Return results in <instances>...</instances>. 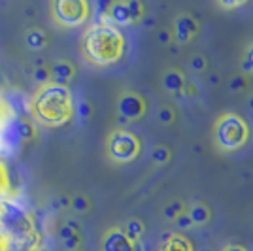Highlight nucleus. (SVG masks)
Wrapping results in <instances>:
<instances>
[{"label": "nucleus", "instance_id": "1", "mask_svg": "<svg viewBox=\"0 0 253 251\" xmlns=\"http://www.w3.org/2000/svg\"><path fill=\"white\" fill-rule=\"evenodd\" d=\"M125 36L121 31L110 23L98 17L82 38V51L89 63L96 66H108L117 63L125 53Z\"/></svg>", "mask_w": 253, "mask_h": 251}, {"label": "nucleus", "instance_id": "2", "mask_svg": "<svg viewBox=\"0 0 253 251\" xmlns=\"http://www.w3.org/2000/svg\"><path fill=\"white\" fill-rule=\"evenodd\" d=\"M74 115V100L68 87L42 85L31 98V119L45 126H61Z\"/></svg>", "mask_w": 253, "mask_h": 251}, {"label": "nucleus", "instance_id": "3", "mask_svg": "<svg viewBox=\"0 0 253 251\" xmlns=\"http://www.w3.org/2000/svg\"><path fill=\"white\" fill-rule=\"evenodd\" d=\"M31 119L0 110V163L15 159L23 149V144L32 138Z\"/></svg>", "mask_w": 253, "mask_h": 251}, {"label": "nucleus", "instance_id": "4", "mask_svg": "<svg viewBox=\"0 0 253 251\" xmlns=\"http://www.w3.org/2000/svg\"><path fill=\"white\" fill-rule=\"evenodd\" d=\"M213 140L221 151H236L248 144L250 140V126L234 112H227L217 117L213 125Z\"/></svg>", "mask_w": 253, "mask_h": 251}, {"label": "nucleus", "instance_id": "5", "mask_svg": "<svg viewBox=\"0 0 253 251\" xmlns=\"http://www.w3.org/2000/svg\"><path fill=\"white\" fill-rule=\"evenodd\" d=\"M106 149L112 161L130 163L140 155V140L128 130H114L108 136Z\"/></svg>", "mask_w": 253, "mask_h": 251}, {"label": "nucleus", "instance_id": "6", "mask_svg": "<svg viewBox=\"0 0 253 251\" xmlns=\"http://www.w3.org/2000/svg\"><path fill=\"white\" fill-rule=\"evenodd\" d=\"M89 4L85 0H57L51 11L55 19L64 27H80L89 17Z\"/></svg>", "mask_w": 253, "mask_h": 251}, {"label": "nucleus", "instance_id": "7", "mask_svg": "<svg viewBox=\"0 0 253 251\" xmlns=\"http://www.w3.org/2000/svg\"><path fill=\"white\" fill-rule=\"evenodd\" d=\"M117 110H119V117H123L125 121H136L146 114V100L140 94L126 91L119 96Z\"/></svg>", "mask_w": 253, "mask_h": 251}, {"label": "nucleus", "instance_id": "8", "mask_svg": "<svg viewBox=\"0 0 253 251\" xmlns=\"http://www.w3.org/2000/svg\"><path fill=\"white\" fill-rule=\"evenodd\" d=\"M102 251H142L138 242L128 240L123 229L114 227L104 234L102 238Z\"/></svg>", "mask_w": 253, "mask_h": 251}, {"label": "nucleus", "instance_id": "9", "mask_svg": "<svg viewBox=\"0 0 253 251\" xmlns=\"http://www.w3.org/2000/svg\"><path fill=\"white\" fill-rule=\"evenodd\" d=\"M172 38L178 43H187L193 40L199 32V23L189 13H178L176 19L172 23Z\"/></svg>", "mask_w": 253, "mask_h": 251}, {"label": "nucleus", "instance_id": "10", "mask_svg": "<svg viewBox=\"0 0 253 251\" xmlns=\"http://www.w3.org/2000/svg\"><path fill=\"white\" fill-rule=\"evenodd\" d=\"M102 17L110 25L114 27H123V25H132V17H130V11H128V6L126 2H112L108 6L104 15H98Z\"/></svg>", "mask_w": 253, "mask_h": 251}, {"label": "nucleus", "instance_id": "11", "mask_svg": "<svg viewBox=\"0 0 253 251\" xmlns=\"http://www.w3.org/2000/svg\"><path fill=\"white\" fill-rule=\"evenodd\" d=\"M163 87L172 94H183V87H185V78L179 72L178 68H169L163 74Z\"/></svg>", "mask_w": 253, "mask_h": 251}, {"label": "nucleus", "instance_id": "12", "mask_svg": "<svg viewBox=\"0 0 253 251\" xmlns=\"http://www.w3.org/2000/svg\"><path fill=\"white\" fill-rule=\"evenodd\" d=\"M72 76H74V66L66 61H59V63L53 64L51 70H49V84L66 87V84L72 80Z\"/></svg>", "mask_w": 253, "mask_h": 251}, {"label": "nucleus", "instance_id": "13", "mask_svg": "<svg viewBox=\"0 0 253 251\" xmlns=\"http://www.w3.org/2000/svg\"><path fill=\"white\" fill-rule=\"evenodd\" d=\"M159 251H193L191 244L179 234H170L167 240L161 244Z\"/></svg>", "mask_w": 253, "mask_h": 251}, {"label": "nucleus", "instance_id": "14", "mask_svg": "<svg viewBox=\"0 0 253 251\" xmlns=\"http://www.w3.org/2000/svg\"><path fill=\"white\" fill-rule=\"evenodd\" d=\"M187 215H189L193 225H206L210 221V209L204 204H193L187 211Z\"/></svg>", "mask_w": 253, "mask_h": 251}, {"label": "nucleus", "instance_id": "15", "mask_svg": "<svg viewBox=\"0 0 253 251\" xmlns=\"http://www.w3.org/2000/svg\"><path fill=\"white\" fill-rule=\"evenodd\" d=\"M144 223L138 219H128L125 225V229H123V232H125L126 236H128V240L132 242H138L140 238H142V234H144Z\"/></svg>", "mask_w": 253, "mask_h": 251}, {"label": "nucleus", "instance_id": "16", "mask_svg": "<svg viewBox=\"0 0 253 251\" xmlns=\"http://www.w3.org/2000/svg\"><path fill=\"white\" fill-rule=\"evenodd\" d=\"M45 42H47V38H45V34L40 29L31 31L29 36H27V43H29L31 49H42L43 45H45Z\"/></svg>", "mask_w": 253, "mask_h": 251}, {"label": "nucleus", "instance_id": "17", "mask_svg": "<svg viewBox=\"0 0 253 251\" xmlns=\"http://www.w3.org/2000/svg\"><path fill=\"white\" fill-rule=\"evenodd\" d=\"M181 213H185V208H183V204L179 200H174L172 204L165 206V209H163V215L169 221H176V217L181 215Z\"/></svg>", "mask_w": 253, "mask_h": 251}, {"label": "nucleus", "instance_id": "18", "mask_svg": "<svg viewBox=\"0 0 253 251\" xmlns=\"http://www.w3.org/2000/svg\"><path fill=\"white\" fill-rule=\"evenodd\" d=\"M151 159L157 163V165H165L170 161V149L165 146H155L151 149Z\"/></svg>", "mask_w": 253, "mask_h": 251}, {"label": "nucleus", "instance_id": "19", "mask_svg": "<svg viewBox=\"0 0 253 251\" xmlns=\"http://www.w3.org/2000/svg\"><path fill=\"white\" fill-rule=\"evenodd\" d=\"M126 6H128V11H130L132 23L140 21V19L144 17V6H142V2H138V0H128Z\"/></svg>", "mask_w": 253, "mask_h": 251}, {"label": "nucleus", "instance_id": "20", "mask_svg": "<svg viewBox=\"0 0 253 251\" xmlns=\"http://www.w3.org/2000/svg\"><path fill=\"white\" fill-rule=\"evenodd\" d=\"M242 72H246V74H253V42H252V43H248V47H246V51H244Z\"/></svg>", "mask_w": 253, "mask_h": 251}, {"label": "nucleus", "instance_id": "21", "mask_svg": "<svg viewBox=\"0 0 253 251\" xmlns=\"http://www.w3.org/2000/svg\"><path fill=\"white\" fill-rule=\"evenodd\" d=\"M157 119L163 123V125H170V123H174V110H172V108H169V106L159 108Z\"/></svg>", "mask_w": 253, "mask_h": 251}, {"label": "nucleus", "instance_id": "22", "mask_svg": "<svg viewBox=\"0 0 253 251\" xmlns=\"http://www.w3.org/2000/svg\"><path fill=\"white\" fill-rule=\"evenodd\" d=\"M72 208H74L78 213L87 211V209H89V200H87V197H84V195L74 197V199H72Z\"/></svg>", "mask_w": 253, "mask_h": 251}, {"label": "nucleus", "instance_id": "23", "mask_svg": "<svg viewBox=\"0 0 253 251\" xmlns=\"http://www.w3.org/2000/svg\"><path fill=\"white\" fill-rule=\"evenodd\" d=\"M246 85H248V82H246L244 76H234L231 80V84H229V89H231L232 93H240V91L246 89Z\"/></svg>", "mask_w": 253, "mask_h": 251}, {"label": "nucleus", "instance_id": "24", "mask_svg": "<svg viewBox=\"0 0 253 251\" xmlns=\"http://www.w3.org/2000/svg\"><path fill=\"white\" fill-rule=\"evenodd\" d=\"M189 66L195 72H202V70H206V59L202 55H193L189 61Z\"/></svg>", "mask_w": 253, "mask_h": 251}, {"label": "nucleus", "instance_id": "25", "mask_svg": "<svg viewBox=\"0 0 253 251\" xmlns=\"http://www.w3.org/2000/svg\"><path fill=\"white\" fill-rule=\"evenodd\" d=\"M34 80L40 84V87L45 84H49V70H45V68H38L36 72H34Z\"/></svg>", "mask_w": 253, "mask_h": 251}, {"label": "nucleus", "instance_id": "26", "mask_svg": "<svg viewBox=\"0 0 253 251\" xmlns=\"http://www.w3.org/2000/svg\"><path fill=\"white\" fill-rule=\"evenodd\" d=\"M176 225H178L179 229H191L193 227V223H191L189 215L187 213H181V215H178L176 217Z\"/></svg>", "mask_w": 253, "mask_h": 251}, {"label": "nucleus", "instance_id": "27", "mask_svg": "<svg viewBox=\"0 0 253 251\" xmlns=\"http://www.w3.org/2000/svg\"><path fill=\"white\" fill-rule=\"evenodd\" d=\"M78 114L82 119H87L89 115H91V106L87 104L85 100H80V104H78Z\"/></svg>", "mask_w": 253, "mask_h": 251}, {"label": "nucleus", "instance_id": "28", "mask_svg": "<svg viewBox=\"0 0 253 251\" xmlns=\"http://www.w3.org/2000/svg\"><path fill=\"white\" fill-rule=\"evenodd\" d=\"M157 42L163 45H169L172 42V32L170 31H159L157 32Z\"/></svg>", "mask_w": 253, "mask_h": 251}, {"label": "nucleus", "instance_id": "29", "mask_svg": "<svg viewBox=\"0 0 253 251\" xmlns=\"http://www.w3.org/2000/svg\"><path fill=\"white\" fill-rule=\"evenodd\" d=\"M78 246H80V236H78V234L70 236L68 240H64V248H66V250L74 251L76 248H78Z\"/></svg>", "mask_w": 253, "mask_h": 251}, {"label": "nucleus", "instance_id": "30", "mask_svg": "<svg viewBox=\"0 0 253 251\" xmlns=\"http://www.w3.org/2000/svg\"><path fill=\"white\" fill-rule=\"evenodd\" d=\"M74 234H78V232H74V230L70 229V227H68V225H64V227H61V229H59V236H61V240H68V238H70V236H74Z\"/></svg>", "mask_w": 253, "mask_h": 251}, {"label": "nucleus", "instance_id": "31", "mask_svg": "<svg viewBox=\"0 0 253 251\" xmlns=\"http://www.w3.org/2000/svg\"><path fill=\"white\" fill-rule=\"evenodd\" d=\"M246 2H217L219 8H225V10H234V8H242Z\"/></svg>", "mask_w": 253, "mask_h": 251}, {"label": "nucleus", "instance_id": "32", "mask_svg": "<svg viewBox=\"0 0 253 251\" xmlns=\"http://www.w3.org/2000/svg\"><path fill=\"white\" fill-rule=\"evenodd\" d=\"M183 93L187 94V96H195V94H197V87L185 82V87H183Z\"/></svg>", "mask_w": 253, "mask_h": 251}, {"label": "nucleus", "instance_id": "33", "mask_svg": "<svg viewBox=\"0 0 253 251\" xmlns=\"http://www.w3.org/2000/svg\"><path fill=\"white\" fill-rule=\"evenodd\" d=\"M223 251H246L242 248V246H236V244H234V246H227V248H223Z\"/></svg>", "mask_w": 253, "mask_h": 251}, {"label": "nucleus", "instance_id": "34", "mask_svg": "<svg viewBox=\"0 0 253 251\" xmlns=\"http://www.w3.org/2000/svg\"><path fill=\"white\" fill-rule=\"evenodd\" d=\"M210 84L211 85L219 84V78H217V76H210Z\"/></svg>", "mask_w": 253, "mask_h": 251}, {"label": "nucleus", "instance_id": "35", "mask_svg": "<svg viewBox=\"0 0 253 251\" xmlns=\"http://www.w3.org/2000/svg\"><path fill=\"white\" fill-rule=\"evenodd\" d=\"M248 106H250V108L253 110V94L250 96V98H248Z\"/></svg>", "mask_w": 253, "mask_h": 251}, {"label": "nucleus", "instance_id": "36", "mask_svg": "<svg viewBox=\"0 0 253 251\" xmlns=\"http://www.w3.org/2000/svg\"><path fill=\"white\" fill-rule=\"evenodd\" d=\"M2 96H4V91L0 89V110H2Z\"/></svg>", "mask_w": 253, "mask_h": 251}, {"label": "nucleus", "instance_id": "37", "mask_svg": "<svg viewBox=\"0 0 253 251\" xmlns=\"http://www.w3.org/2000/svg\"><path fill=\"white\" fill-rule=\"evenodd\" d=\"M201 251H211V250H208V248H202V250Z\"/></svg>", "mask_w": 253, "mask_h": 251}]
</instances>
